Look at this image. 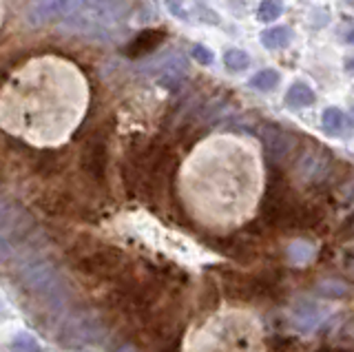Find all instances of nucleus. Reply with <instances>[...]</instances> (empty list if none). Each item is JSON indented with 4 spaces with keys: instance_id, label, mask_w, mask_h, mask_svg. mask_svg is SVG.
<instances>
[{
    "instance_id": "f257e3e1",
    "label": "nucleus",
    "mask_w": 354,
    "mask_h": 352,
    "mask_svg": "<svg viewBox=\"0 0 354 352\" xmlns=\"http://www.w3.org/2000/svg\"><path fill=\"white\" fill-rule=\"evenodd\" d=\"M18 279L29 295L38 297L51 308H58L66 302V284L51 261L33 259L27 266H22Z\"/></svg>"
},
{
    "instance_id": "f03ea898",
    "label": "nucleus",
    "mask_w": 354,
    "mask_h": 352,
    "mask_svg": "<svg viewBox=\"0 0 354 352\" xmlns=\"http://www.w3.org/2000/svg\"><path fill=\"white\" fill-rule=\"evenodd\" d=\"M104 335L102 322L93 313H75L64 319V324L58 328V344L66 350L82 348L97 344Z\"/></svg>"
},
{
    "instance_id": "7ed1b4c3",
    "label": "nucleus",
    "mask_w": 354,
    "mask_h": 352,
    "mask_svg": "<svg viewBox=\"0 0 354 352\" xmlns=\"http://www.w3.org/2000/svg\"><path fill=\"white\" fill-rule=\"evenodd\" d=\"M261 142L274 162L283 160L288 153L295 149V136L290 131H283L281 127H274V124H266L261 129Z\"/></svg>"
},
{
    "instance_id": "20e7f679",
    "label": "nucleus",
    "mask_w": 354,
    "mask_h": 352,
    "mask_svg": "<svg viewBox=\"0 0 354 352\" xmlns=\"http://www.w3.org/2000/svg\"><path fill=\"white\" fill-rule=\"evenodd\" d=\"M321 127L330 138H350L352 136V120L337 106H328L321 115Z\"/></svg>"
},
{
    "instance_id": "39448f33",
    "label": "nucleus",
    "mask_w": 354,
    "mask_h": 352,
    "mask_svg": "<svg viewBox=\"0 0 354 352\" xmlns=\"http://www.w3.org/2000/svg\"><path fill=\"white\" fill-rule=\"evenodd\" d=\"M164 40V34L158 29H149L144 31V34H140L136 40L131 42V45L127 47V53L129 56H144V53H151L155 47H160V42Z\"/></svg>"
},
{
    "instance_id": "423d86ee",
    "label": "nucleus",
    "mask_w": 354,
    "mask_h": 352,
    "mask_svg": "<svg viewBox=\"0 0 354 352\" xmlns=\"http://www.w3.org/2000/svg\"><path fill=\"white\" fill-rule=\"evenodd\" d=\"M259 40H261V45L266 49H270V51L286 49L288 45H290V40H292V31L288 27H268V29L261 31Z\"/></svg>"
},
{
    "instance_id": "0eeeda50",
    "label": "nucleus",
    "mask_w": 354,
    "mask_h": 352,
    "mask_svg": "<svg viewBox=\"0 0 354 352\" xmlns=\"http://www.w3.org/2000/svg\"><path fill=\"white\" fill-rule=\"evenodd\" d=\"M283 102H286V106H290V109L310 106V104H315V91L310 89L306 82H295L290 89H288Z\"/></svg>"
},
{
    "instance_id": "6e6552de",
    "label": "nucleus",
    "mask_w": 354,
    "mask_h": 352,
    "mask_svg": "<svg viewBox=\"0 0 354 352\" xmlns=\"http://www.w3.org/2000/svg\"><path fill=\"white\" fill-rule=\"evenodd\" d=\"M317 255V248L313 241H306V239H297L288 246V259H290L295 266H304L310 259H315Z\"/></svg>"
},
{
    "instance_id": "1a4fd4ad",
    "label": "nucleus",
    "mask_w": 354,
    "mask_h": 352,
    "mask_svg": "<svg viewBox=\"0 0 354 352\" xmlns=\"http://www.w3.org/2000/svg\"><path fill=\"white\" fill-rule=\"evenodd\" d=\"M279 80H281V75L277 69H261L252 75V78L248 80V84L257 91H270L279 84Z\"/></svg>"
},
{
    "instance_id": "9d476101",
    "label": "nucleus",
    "mask_w": 354,
    "mask_h": 352,
    "mask_svg": "<svg viewBox=\"0 0 354 352\" xmlns=\"http://www.w3.org/2000/svg\"><path fill=\"white\" fill-rule=\"evenodd\" d=\"M224 67L232 73L246 71L250 67V56L243 49H228L224 53Z\"/></svg>"
},
{
    "instance_id": "9b49d317",
    "label": "nucleus",
    "mask_w": 354,
    "mask_h": 352,
    "mask_svg": "<svg viewBox=\"0 0 354 352\" xmlns=\"http://www.w3.org/2000/svg\"><path fill=\"white\" fill-rule=\"evenodd\" d=\"M283 14V3L281 0H261L259 5V20L261 23H274V20H279Z\"/></svg>"
},
{
    "instance_id": "f8f14e48",
    "label": "nucleus",
    "mask_w": 354,
    "mask_h": 352,
    "mask_svg": "<svg viewBox=\"0 0 354 352\" xmlns=\"http://www.w3.org/2000/svg\"><path fill=\"white\" fill-rule=\"evenodd\" d=\"M11 352H42V348L36 341V337H31L27 333H18L11 339Z\"/></svg>"
},
{
    "instance_id": "ddd939ff",
    "label": "nucleus",
    "mask_w": 354,
    "mask_h": 352,
    "mask_svg": "<svg viewBox=\"0 0 354 352\" xmlns=\"http://www.w3.org/2000/svg\"><path fill=\"white\" fill-rule=\"evenodd\" d=\"M193 58L199 62V64H204V67H208V64H213V51H210L208 47L204 45H195L193 47Z\"/></svg>"
},
{
    "instance_id": "4468645a",
    "label": "nucleus",
    "mask_w": 354,
    "mask_h": 352,
    "mask_svg": "<svg viewBox=\"0 0 354 352\" xmlns=\"http://www.w3.org/2000/svg\"><path fill=\"white\" fill-rule=\"evenodd\" d=\"M164 3L175 18H188V12L184 9V0H164Z\"/></svg>"
},
{
    "instance_id": "2eb2a0df",
    "label": "nucleus",
    "mask_w": 354,
    "mask_h": 352,
    "mask_svg": "<svg viewBox=\"0 0 354 352\" xmlns=\"http://www.w3.org/2000/svg\"><path fill=\"white\" fill-rule=\"evenodd\" d=\"M346 71L354 75V58H348V60H346Z\"/></svg>"
},
{
    "instance_id": "dca6fc26",
    "label": "nucleus",
    "mask_w": 354,
    "mask_h": 352,
    "mask_svg": "<svg viewBox=\"0 0 354 352\" xmlns=\"http://www.w3.org/2000/svg\"><path fill=\"white\" fill-rule=\"evenodd\" d=\"M346 42H348V45H354V27L346 34Z\"/></svg>"
},
{
    "instance_id": "f3484780",
    "label": "nucleus",
    "mask_w": 354,
    "mask_h": 352,
    "mask_svg": "<svg viewBox=\"0 0 354 352\" xmlns=\"http://www.w3.org/2000/svg\"><path fill=\"white\" fill-rule=\"evenodd\" d=\"M113 352H136V348H133V346H120V348L113 350Z\"/></svg>"
},
{
    "instance_id": "a211bd4d",
    "label": "nucleus",
    "mask_w": 354,
    "mask_h": 352,
    "mask_svg": "<svg viewBox=\"0 0 354 352\" xmlns=\"http://www.w3.org/2000/svg\"><path fill=\"white\" fill-rule=\"evenodd\" d=\"M350 118L354 120V106H352V111H350Z\"/></svg>"
}]
</instances>
